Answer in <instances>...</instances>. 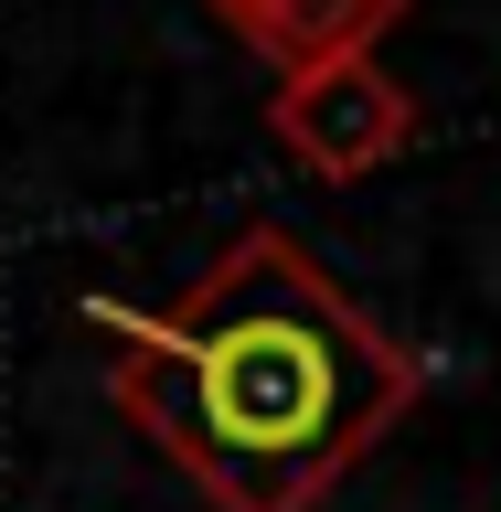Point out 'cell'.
Wrapping results in <instances>:
<instances>
[{"label": "cell", "mask_w": 501, "mask_h": 512, "mask_svg": "<svg viewBox=\"0 0 501 512\" xmlns=\"http://www.w3.org/2000/svg\"><path fill=\"white\" fill-rule=\"evenodd\" d=\"M107 395L214 512H320L427 395L374 310H352L288 224H246L171 310H96Z\"/></svg>", "instance_id": "6da1fadb"}, {"label": "cell", "mask_w": 501, "mask_h": 512, "mask_svg": "<svg viewBox=\"0 0 501 512\" xmlns=\"http://www.w3.org/2000/svg\"><path fill=\"white\" fill-rule=\"evenodd\" d=\"M416 86L384 75V54L352 64H310V75H278L267 86V139H278L310 182H363V171H395L416 150Z\"/></svg>", "instance_id": "7a4b0ae2"}, {"label": "cell", "mask_w": 501, "mask_h": 512, "mask_svg": "<svg viewBox=\"0 0 501 512\" xmlns=\"http://www.w3.org/2000/svg\"><path fill=\"white\" fill-rule=\"evenodd\" d=\"M214 22L235 32L267 75H310V64L374 54L395 22H416V0H214Z\"/></svg>", "instance_id": "3957f363"}]
</instances>
